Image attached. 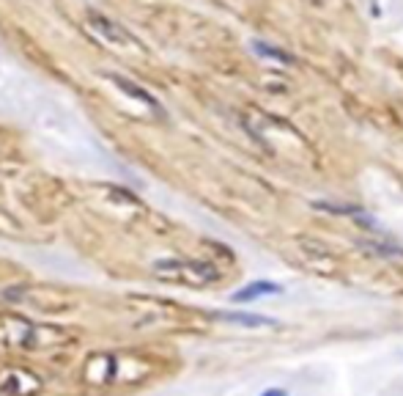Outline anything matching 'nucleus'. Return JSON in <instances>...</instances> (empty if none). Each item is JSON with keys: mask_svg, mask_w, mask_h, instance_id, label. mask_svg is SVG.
<instances>
[{"mask_svg": "<svg viewBox=\"0 0 403 396\" xmlns=\"http://www.w3.org/2000/svg\"><path fill=\"white\" fill-rule=\"evenodd\" d=\"M0 342L11 347H25V350H39L47 344H66L71 342V336L61 333V327H41L17 314H0Z\"/></svg>", "mask_w": 403, "mask_h": 396, "instance_id": "obj_1", "label": "nucleus"}, {"mask_svg": "<svg viewBox=\"0 0 403 396\" xmlns=\"http://www.w3.org/2000/svg\"><path fill=\"white\" fill-rule=\"evenodd\" d=\"M154 275L168 284H181L190 289H203L220 281V270L209 262H190V259H159L154 262Z\"/></svg>", "mask_w": 403, "mask_h": 396, "instance_id": "obj_2", "label": "nucleus"}, {"mask_svg": "<svg viewBox=\"0 0 403 396\" xmlns=\"http://www.w3.org/2000/svg\"><path fill=\"white\" fill-rule=\"evenodd\" d=\"M6 300L31 306L36 311H69L74 306V297L50 287H11L6 292Z\"/></svg>", "mask_w": 403, "mask_h": 396, "instance_id": "obj_3", "label": "nucleus"}, {"mask_svg": "<svg viewBox=\"0 0 403 396\" xmlns=\"http://www.w3.org/2000/svg\"><path fill=\"white\" fill-rule=\"evenodd\" d=\"M44 388V382L36 377L31 369L9 366L0 372V391L6 396H36Z\"/></svg>", "mask_w": 403, "mask_h": 396, "instance_id": "obj_4", "label": "nucleus"}, {"mask_svg": "<svg viewBox=\"0 0 403 396\" xmlns=\"http://www.w3.org/2000/svg\"><path fill=\"white\" fill-rule=\"evenodd\" d=\"M282 287L280 284H275V281H250L247 287L236 289L233 294H230V303H236V306H242V303H255V300H263V297H275V294H280Z\"/></svg>", "mask_w": 403, "mask_h": 396, "instance_id": "obj_5", "label": "nucleus"}, {"mask_svg": "<svg viewBox=\"0 0 403 396\" xmlns=\"http://www.w3.org/2000/svg\"><path fill=\"white\" fill-rule=\"evenodd\" d=\"M88 22H91V28H96V31H99L107 41H113V44H138L135 39L123 31L121 25H116L113 19L102 17L99 11H91V14H88Z\"/></svg>", "mask_w": 403, "mask_h": 396, "instance_id": "obj_6", "label": "nucleus"}, {"mask_svg": "<svg viewBox=\"0 0 403 396\" xmlns=\"http://www.w3.org/2000/svg\"><path fill=\"white\" fill-rule=\"evenodd\" d=\"M86 380H91V382H110V380H116V358L107 355V352L88 358Z\"/></svg>", "mask_w": 403, "mask_h": 396, "instance_id": "obj_7", "label": "nucleus"}, {"mask_svg": "<svg viewBox=\"0 0 403 396\" xmlns=\"http://www.w3.org/2000/svg\"><path fill=\"white\" fill-rule=\"evenodd\" d=\"M214 317L223 322L239 325V327H277V320L263 317V314H247V311H220Z\"/></svg>", "mask_w": 403, "mask_h": 396, "instance_id": "obj_8", "label": "nucleus"}, {"mask_svg": "<svg viewBox=\"0 0 403 396\" xmlns=\"http://www.w3.org/2000/svg\"><path fill=\"white\" fill-rule=\"evenodd\" d=\"M107 77H110V80H113V83H116V86H118V89L123 91V94H126V96H135V99H138V102H143V105H148V108L154 110V113H159V102L157 99H154V96H151V94H148V91H143L141 86H138V83H132V80H126V77H121V74H107Z\"/></svg>", "mask_w": 403, "mask_h": 396, "instance_id": "obj_9", "label": "nucleus"}, {"mask_svg": "<svg viewBox=\"0 0 403 396\" xmlns=\"http://www.w3.org/2000/svg\"><path fill=\"white\" fill-rule=\"evenodd\" d=\"M252 50L263 58H272V61H280V64H294V55L282 53L280 47H272V44H266V41H252Z\"/></svg>", "mask_w": 403, "mask_h": 396, "instance_id": "obj_10", "label": "nucleus"}, {"mask_svg": "<svg viewBox=\"0 0 403 396\" xmlns=\"http://www.w3.org/2000/svg\"><path fill=\"white\" fill-rule=\"evenodd\" d=\"M261 396H288V394H285L282 388H266V391H263Z\"/></svg>", "mask_w": 403, "mask_h": 396, "instance_id": "obj_11", "label": "nucleus"}]
</instances>
